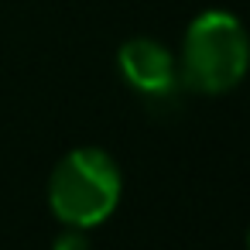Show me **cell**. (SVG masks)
<instances>
[{
	"mask_svg": "<svg viewBox=\"0 0 250 250\" xmlns=\"http://www.w3.org/2000/svg\"><path fill=\"white\" fill-rule=\"evenodd\" d=\"M250 69V35L229 11L199 14L182 42L178 79L188 93L219 96L243 83Z\"/></svg>",
	"mask_w": 250,
	"mask_h": 250,
	"instance_id": "cell-1",
	"label": "cell"
},
{
	"mask_svg": "<svg viewBox=\"0 0 250 250\" xmlns=\"http://www.w3.org/2000/svg\"><path fill=\"white\" fill-rule=\"evenodd\" d=\"M120 168L100 147L69 151L48 178V206L62 226H100L120 202Z\"/></svg>",
	"mask_w": 250,
	"mask_h": 250,
	"instance_id": "cell-2",
	"label": "cell"
},
{
	"mask_svg": "<svg viewBox=\"0 0 250 250\" xmlns=\"http://www.w3.org/2000/svg\"><path fill=\"white\" fill-rule=\"evenodd\" d=\"M117 65H120L124 79L141 96H147L151 106H171L175 103V96L182 89L178 62L161 42H154V38L124 42L120 52H117Z\"/></svg>",
	"mask_w": 250,
	"mask_h": 250,
	"instance_id": "cell-3",
	"label": "cell"
},
{
	"mask_svg": "<svg viewBox=\"0 0 250 250\" xmlns=\"http://www.w3.org/2000/svg\"><path fill=\"white\" fill-rule=\"evenodd\" d=\"M52 250H89V236H86L83 226H65V229L55 236Z\"/></svg>",
	"mask_w": 250,
	"mask_h": 250,
	"instance_id": "cell-4",
	"label": "cell"
},
{
	"mask_svg": "<svg viewBox=\"0 0 250 250\" xmlns=\"http://www.w3.org/2000/svg\"><path fill=\"white\" fill-rule=\"evenodd\" d=\"M247 250H250V233H247Z\"/></svg>",
	"mask_w": 250,
	"mask_h": 250,
	"instance_id": "cell-5",
	"label": "cell"
}]
</instances>
